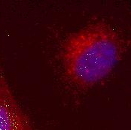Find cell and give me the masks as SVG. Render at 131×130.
Listing matches in <instances>:
<instances>
[{"mask_svg":"<svg viewBox=\"0 0 131 130\" xmlns=\"http://www.w3.org/2000/svg\"><path fill=\"white\" fill-rule=\"evenodd\" d=\"M124 40L105 23H96L70 35L62 50L66 75L75 85L92 87L107 78L121 62Z\"/></svg>","mask_w":131,"mask_h":130,"instance_id":"1","label":"cell"},{"mask_svg":"<svg viewBox=\"0 0 131 130\" xmlns=\"http://www.w3.org/2000/svg\"><path fill=\"white\" fill-rule=\"evenodd\" d=\"M0 130H34L6 77L0 57Z\"/></svg>","mask_w":131,"mask_h":130,"instance_id":"2","label":"cell"}]
</instances>
